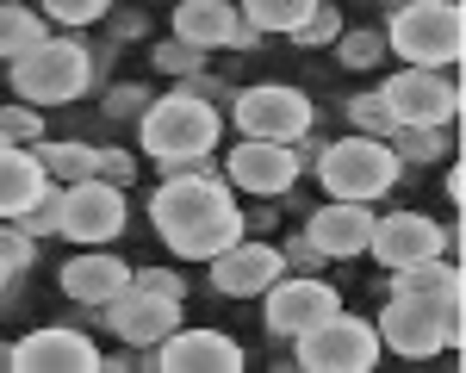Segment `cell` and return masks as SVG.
I'll return each mask as SVG.
<instances>
[{"instance_id": "cell-1", "label": "cell", "mask_w": 466, "mask_h": 373, "mask_svg": "<svg viewBox=\"0 0 466 373\" xmlns=\"http://www.w3.org/2000/svg\"><path fill=\"white\" fill-rule=\"evenodd\" d=\"M149 224L156 237L168 243V256L180 261H212L224 243L243 237V212H237V193L218 181L212 168H187V175H168L149 199Z\"/></svg>"}, {"instance_id": "cell-2", "label": "cell", "mask_w": 466, "mask_h": 373, "mask_svg": "<svg viewBox=\"0 0 466 373\" xmlns=\"http://www.w3.org/2000/svg\"><path fill=\"white\" fill-rule=\"evenodd\" d=\"M224 137V112L206 100V94H193V87H175L168 100H149L144 106V125H137V144L156 168H168V175H187V168H212L206 156L218 149Z\"/></svg>"}, {"instance_id": "cell-3", "label": "cell", "mask_w": 466, "mask_h": 373, "mask_svg": "<svg viewBox=\"0 0 466 373\" xmlns=\"http://www.w3.org/2000/svg\"><path fill=\"white\" fill-rule=\"evenodd\" d=\"M386 50H398L410 69H448L466 56V13L461 0H404L386 19Z\"/></svg>"}, {"instance_id": "cell-4", "label": "cell", "mask_w": 466, "mask_h": 373, "mask_svg": "<svg viewBox=\"0 0 466 373\" xmlns=\"http://www.w3.org/2000/svg\"><path fill=\"white\" fill-rule=\"evenodd\" d=\"M6 69H13V87H19L25 106H69V100H81V94L94 87V56H87V44L50 37V32L37 37L25 56H13Z\"/></svg>"}, {"instance_id": "cell-5", "label": "cell", "mask_w": 466, "mask_h": 373, "mask_svg": "<svg viewBox=\"0 0 466 373\" xmlns=\"http://www.w3.org/2000/svg\"><path fill=\"white\" fill-rule=\"evenodd\" d=\"M398 162L386 137H342V144H323L318 149V181L329 199H360V206H373V199H386L398 186Z\"/></svg>"}, {"instance_id": "cell-6", "label": "cell", "mask_w": 466, "mask_h": 373, "mask_svg": "<svg viewBox=\"0 0 466 373\" xmlns=\"http://www.w3.org/2000/svg\"><path fill=\"white\" fill-rule=\"evenodd\" d=\"M292 342H299L292 368H305V373H373L380 368V330L367 318H349V311H329L323 324L299 330Z\"/></svg>"}, {"instance_id": "cell-7", "label": "cell", "mask_w": 466, "mask_h": 373, "mask_svg": "<svg viewBox=\"0 0 466 373\" xmlns=\"http://www.w3.org/2000/svg\"><path fill=\"white\" fill-rule=\"evenodd\" d=\"M230 118L243 125V137H268V144H299V137H311V100L287 87V81H261V87H243V94H230Z\"/></svg>"}, {"instance_id": "cell-8", "label": "cell", "mask_w": 466, "mask_h": 373, "mask_svg": "<svg viewBox=\"0 0 466 373\" xmlns=\"http://www.w3.org/2000/svg\"><path fill=\"white\" fill-rule=\"evenodd\" d=\"M125 224H131L125 186H106V181H94V175L63 186V224H56V237H69L81 249H100V243H118L125 237Z\"/></svg>"}, {"instance_id": "cell-9", "label": "cell", "mask_w": 466, "mask_h": 373, "mask_svg": "<svg viewBox=\"0 0 466 373\" xmlns=\"http://www.w3.org/2000/svg\"><path fill=\"white\" fill-rule=\"evenodd\" d=\"M6 368H13V373H100V368H106V355H100L94 336L63 330V324H44V330H32V336L13 342Z\"/></svg>"}, {"instance_id": "cell-10", "label": "cell", "mask_w": 466, "mask_h": 373, "mask_svg": "<svg viewBox=\"0 0 466 373\" xmlns=\"http://www.w3.org/2000/svg\"><path fill=\"white\" fill-rule=\"evenodd\" d=\"M441 305L448 298H392L380 311V348H392L404 361H435L448 348V330H441Z\"/></svg>"}, {"instance_id": "cell-11", "label": "cell", "mask_w": 466, "mask_h": 373, "mask_svg": "<svg viewBox=\"0 0 466 373\" xmlns=\"http://www.w3.org/2000/svg\"><path fill=\"white\" fill-rule=\"evenodd\" d=\"M224 175L230 186H243L255 199H280L299 175H305V156L292 144H268V137H243V144L224 156Z\"/></svg>"}, {"instance_id": "cell-12", "label": "cell", "mask_w": 466, "mask_h": 373, "mask_svg": "<svg viewBox=\"0 0 466 373\" xmlns=\"http://www.w3.org/2000/svg\"><path fill=\"white\" fill-rule=\"evenodd\" d=\"M380 94L398 112V125H448V118H461V87L441 69H410L404 63Z\"/></svg>"}, {"instance_id": "cell-13", "label": "cell", "mask_w": 466, "mask_h": 373, "mask_svg": "<svg viewBox=\"0 0 466 373\" xmlns=\"http://www.w3.org/2000/svg\"><path fill=\"white\" fill-rule=\"evenodd\" d=\"M268 311H261V318H268V330L274 336H299V330H311V324H323V318H329V311H342V298H336V287H323L318 274H280V280H274V287H268Z\"/></svg>"}, {"instance_id": "cell-14", "label": "cell", "mask_w": 466, "mask_h": 373, "mask_svg": "<svg viewBox=\"0 0 466 373\" xmlns=\"http://www.w3.org/2000/svg\"><path fill=\"white\" fill-rule=\"evenodd\" d=\"M448 249V230L423 212H373V237H367V256L386 261V267H410V261H430Z\"/></svg>"}, {"instance_id": "cell-15", "label": "cell", "mask_w": 466, "mask_h": 373, "mask_svg": "<svg viewBox=\"0 0 466 373\" xmlns=\"http://www.w3.org/2000/svg\"><path fill=\"white\" fill-rule=\"evenodd\" d=\"M100 318L112 324L118 342L131 348H156L168 330H180V298H162V293H144V287H125L100 305Z\"/></svg>"}, {"instance_id": "cell-16", "label": "cell", "mask_w": 466, "mask_h": 373, "mask_svg": "<svg viewBox=\"0 0 466 373\" xmlns=\"http://www.w3.org/2000/svg\"><path fill=\"white\" fill-rule=\"evenodd\" d=\"M287 274V261L274 243H261V237H237V243H224L212 256V287L230 298H261L274 280Z\"/></svg>"}, {"instance_id": "cell-17", "label": "cell", "mask_w": 466, "mask_h": 373, "mask_svg": "<svg viewBox=\"0 0 466 373\" xmlns=\"http://www.w3.org/2000/svg\"><path fill=\"white\" fill-rule=\"evenodd\" d=\"M162 373H243V342L224 330H168L156 342V361Z\"/></svg>"}, {"instance_id": "cell-18", "label": "cell", "mask_w": 466, "mask_h": 373, "mask_svg": "<svg viewBox=\"0 0 466 373\" xmlns=\"http://www.w3.org/2000/svg\"><path fill=\"white\" fill-rule=\"evenodd\" d=\"M175 37L193 50H249L255 25H243L237 0H175Z\"/></svg>"}, {"instance_id": "cell-19", "label": "cell", "mask_w": 466, "mask_h": 373, "mask_svg": "<svg viewBox=\"0 0 466 373\" xmlns=\"http://www.w3.org/2000/svg\"><path fill=\"white\" fill-rule=\"evenodd\" d=\"M305 237L323 249V261H355V256H367V237H373V206H360V199H329V206L311 212Z\"/></svg>"}, {"instance_id": "cell-20", "label": "cell", "mask_w": 466, "mask_h": 373, "mask_svg": "<svg viewBox=\"0 0 466 373\" xmlns=\"http://www.w3.org/2000/svg\"><path fill=\"white\" fill-rule=\"evenodd\" d=\"M56 287H63L69 305H94V311H100L112 293H125V287H131V261H118L106 243H100V249H81V256L63 261Z\"/></svg>"}, {"instance_id": "cell-21", "label": "cell", "mask_w": 466, "mask_h": 373, "mask_svg": "<svg viewBox=\"0 0 466 373\" xmlns=\"http://www.w3.org/2000/svg\"><path fill=\"white\" fill-rule=\"evenodd\" d=\"M37 186H44V168L32 144H0V218H19Z\"/></svg>"}, {"instance_id": "cell-22", "label": "cell", "mask_w": 466, "mask_h": 373, "mask_svg": "<svg viewBox=\"0 0 466 373\" xmlns=\"http://www.w3.org/2000/svg\"><path fill=\"white\" fill-rule=\"evenodd\" d=\"M392 274V298H454L461 293V261H410V267H386Z\"/></svg>"}, {"instance_id": "cell-23", "label": "cell", "mask_w": 466, "mask_h": 373, "mask_svg": "<svg viewBox=\"0 0 466 373\" xmlns=\"http://www.w3.org/2000/svg\"><path fill=\"white\" fill-rule=\"evenodd\" d=\"M32 156H37V168H44V181H56V186H75V181L94 175V144H75V137H63V144H44L37 137Z\"/></svg>"}, {"instance_id": "cell-24", "label": "cell", "mask_w": 466, "mask_h": 373, "mask_svg": "<svg viewBox=\"0 0 466 373\" xmlns=\"http://www.w3.org/2000/svg\"><path fill=\"white\" fill-rule=\"evenodd\" d=\"M37 37H44V13L19 6V0H0V63L25 56V50H32Z\"/></svg>"}, {"instance_id": "cell-25", "label": "cell", "mask_w": 466, "mask_h": 373, "mask_svg": "<svg viewBox=\"0 0 466 373\" xmlns=\"http://www.w3.org/2000/svg\"><path fill=\"white\" fill-rule=\"evenodd\" d=\"M318 0H237V13H243V25H255V32H292L305 13H311Z\"/></svg>"}, {"instance_id": "cell-26", "label": "cell", "mask_w": 466, "mask_h": 373, "mask_svg": "<svg viewBox=\"0 0 466 373\" xmlns=\"http://www.w3.org/2000/svg\"><path fill=\"white\" fill-rule=\"evenodd\" d=\"M19 230H25V237H56V224H63V186L56 181H44L32 193V199H25V212H19Z\"/></svg>"}, {"instance_id": "cell-27", "label": "cell", "mask_w": 466, "mask_h": 373, "mask_svg": "<svg viewBox=\"0 0 466 373\" xmlns=\"http://www.w3.org/2000/svg\"><path fill=\"white\" fill-rule=\"evenodd\" d=\"M386 149L398 162H441V125H398Z\"/></svg>"}, {"instance_id": "cell-28", "label": "cell", "mask_w": 466, "mask_h": 373, "mask_svg": "<svg viewBox=\"0 0 466 373\" xmlns=\"http://www.w3.org/2000/svg\"><path fill=\"white\" fill-rule=\"evenodd\" d=\"M349 118H355L360 137H392V131H398V112L386 106L380 87H373V94H355V100H349Z\"/></svg>"}, {"instance_id": "cell-29", "label": "cell", "mask_w": 466, "mask_h": 373, "mask_svg": "<svg viewBox=\"0 0 466 373\" xmlns=\"http://www.w3.org/2000/svg\"><path fill=\"white\" fill-rule=\"evenodd\" d=\"M336 56L349 63V69H373L380 56H386V32H336Z\"/></svg>"}, {"instance_id": "cell-30", "label": "cell", "mask_w": 466, "mask_h": 373, "mask_svg": "<svg viewBox=\"0 0 466 373\" xmlns=\"http://www.w3.org/2000/svg\"><path fill=\"white\" fill-rule=\"evenodd\" d=\"M336 32H342V13L318 0V6H311V13H305V19H299V25H292L287 37H299L305 50H318V44H336Z\"/></svg>"}, {"instance_id": "cell-31", "label": "cell", "mask_w": 466, "mask_h": 373, "mask_svg": "<svg viewBox=\"0 0 466 373\" xmlns=\"http://www.w3.org/2000/svg\"><path fill=\"white\" fill-rule=\"evenodd\" d=\"M32 261H37V237H25L13 218H0V267L6 274H25Z\"/></svg>"}, {"instance_id": "cell-32", "label": "cell", "mask_w": 466, "mask_h": 373, "mask_svg": "<svg viewBox=\"0 0 466 373\" xmlns=\"http://www.w3.org/2000/svg\"><path fill=\"white\" fill-rule=\"evenodd\" d=\"M44 6V19H56V25H94V19H106L112 0H37Z\"/></svg>"}, {"instance_id": "cell-33", "label": "cell", "mask_w": 466, "mask_h": 373, "mask_svg": "<svg viewBox=\"0 0 466 373\" xmlns=\"http://www.w3.org/2000/svg\"><path fill=\"white\" fill-rule=\"evenodd\" d=\"M0 137H6V144H37V137H44V118H37L25 100H19V106H0Z\"/></svg>"}, {"instance_id": "cell-34", "label": "cell", "mask_w": 466, "mask_h": 373, "mask_svg": "<svg viewBox=\"0 0 466 373\" xmlns=\"http://www.w3.org/2000/svg\"><path fill=\"white\" fill-rule=\"evenodd\" d=\"M199 63H206V50H193V44H156V69L175 75V81H187V75H199Z\"/></svg>"}, {"instance_id": "cell-35", "label": "cell", "mask_w": 466, "mask_h": 373, "mask_svg": "<svg viewBox=\"0 0 466 373\" xmlns=\"http://www.w3.org/2000/svg\"><path fill=\"white\" fill-rule=\"evenodd\" d=\"M131 175H137V156H131V149H94V181L125 186Z\"/></svg>"}, {"instance_id": "cell-36", "label": "cell", "mask_w": 466, "mask_h": 373, "mask_svg": "<svg viewBox=\"0 0 466 373\" xmlns=\"http://www.w3.org/2000/svg\"><path fill=\"white\" fill-rule=\"evenodd\" d=\"M131 287H144V293H162V298H187V280H180L175 267H131Z\"/></svg>"}, {"instance_id": "cell-37", "label": "cell", "mask_w": 466, "mask_h": 373, "mask_svg": "<svg viewBox=\"0 0 466 373\" xmlns=\"http://www.w3.org/2000/svg\"><path fill=\"white\" fill-rule=\"evenodd\" d=\"M280 261H287V274H318V267H323V249L305 237V230H299L287 249H280Z\"/></svg>"}, {"instance_id": "cell-38", "label": "cell", "mask_w": 466, "mask_h": 373, "mask_svg": "<svg viewBox=\"0 0 466 373\" xmlns=\"http://www.w3.org/2000/svg\"><path fill=\"white\" fill-rule=\"evenodd\" d=\"M144 106H149L144 87H112V94H106V112H112V118H131V112H144Z\"/></svg>"}, {"instance_id": "cell-39", "label": "cell", "mask_w": 466, "mask_h": 373, "mask_svg": "<svg viewBox=\"0 0 466 373\" xmlns=\"http://www.w3.org/2000/svg\"><path fill=\"white\" fill-rule=\"evenodd\" d=\"M461 193H466V175H461V162H454V168H448V199L461 206Z\"/></svg>"}, {"instance_id": "cell-40", "label": "cell", "mask_w": 466, "mask_h": 373, "mask_svg": "<svg viewBox=\"0 0 466 373\" xmlns=\"http://www.w3.org/2000/svg\"><path fill=\"white\" fill-rule=\"evenodd\" d=\"M6 280H13V274H6V267H0V287H6Z\"/></svg>"}, {"instance_id": "cell-41", "label": "cell", "mask_w": 466, "mask_h": 373, "mask_svg": "<svg viewBox=\"0 0 466 373\" xmlns=\"http://www.w3.org/2000/svg\"><path fill=\"white\" fill-rule=\"evenodd\" d=\"M0 144H6V137H0Z\"/></svg>"}]
</instances>
